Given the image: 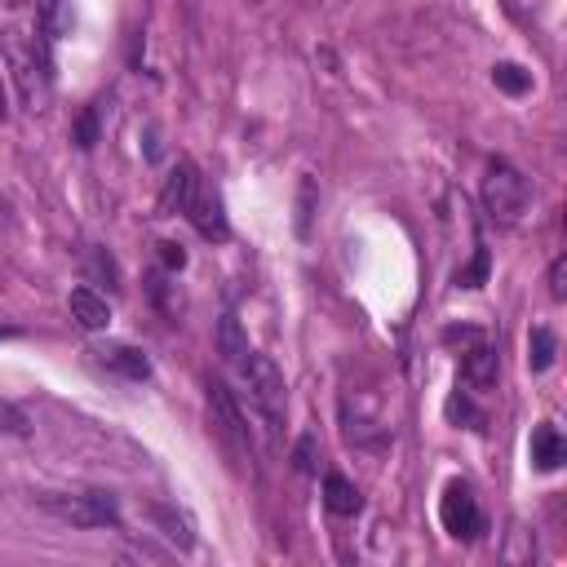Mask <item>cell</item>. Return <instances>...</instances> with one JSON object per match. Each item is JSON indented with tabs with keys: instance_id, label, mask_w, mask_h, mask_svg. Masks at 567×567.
I'll use <instances>...</instances> for the list:
<instances>
[{
	"instance_id": "6da1fadb",
	"label": "cell",
	"mask_w": 567,
	"mask_h": 567,
	"mask_svg": "<svg viewBox=\"0 0 567 567\" xmlns=\"http://www.w3.org/2000/svg\"><path fill=\"white\" fill-rule=\"evenodd\" d=\"M527 199H532L527 177L514 164L492 159L487 173H483V208H487V217L492 221H518L523 208H527Z\"/></svg>"
},
{
	"instance_id": "7a4b0ae2",
	"label": "cell",
	"mask_w": 567,
	"mask_h": 567,
	"mask_svg": "<svg viewBox=\"0 0 567 567\" xmlns=\"http://www.w3.org/2000/svg\"><path fill=\"white\" fill-rule=\"evenodd\" d=\"M40 509H49L53 518H62L71 527H115L120 523L111 492H80V496L49 492V496H40Z\"/></svg>"
},
{
	"instance_id": "3957f363",
	"label": "cell",
	"mask_w": 567,
	"mask_h": 567,
	"mask_svg": "<svg viewBox=\"0 0 567 567\" xmlns=\"http://www.w3.org/2000/svg\"><path fill=\"white\" fill-rule=\"evenodd\" d=\"M244 381H248V394H252V403L261 408V416L266 421H284V408H288V385H284V372L275 368V359L270 354H261V350H248V359H244Z\"/></svg>"
},
{
	"instance_id": "277c9868",
	"label": "cell",
	"mask_w": 567,
	"mask_h": 567,
	"mask_svg": "<svg viewBox=\"0 0 567 567\" xmlns=\"http://www.w3.org/2000/svg\"><path fill=\"white\" fill-rule=\"evenodd\" d=\"M208 412H213V430L221 434V443H226L235 456H248V452H252L248 421H244L235 394L226 390V381H208Z\"/></svg>"
},
{
	"instance_id": "5b68a950",
	"label": "cell",
	"mask_w": 567,
	"mask_h": 567,
	"mask_svg": "<svg viewBox=\"0 0 567 567\" xmlns=\"http://www.w3.org/2000/svg\"><path fill=\"white\" fill-rule=\"evenodd\" d=\"M439 523L456 540H474L483 532V509H478V501H474V492L465 483H447L443 487V496H439Z\"/></svg>"
},
{
	"instance_id": "8992f818",
	"label": "cell",
	"mask_w": 567,
	"mask_h": 567,
	"mask_svg": "<svg viewBox=\"0 0 567 567\" xmlns=\"http://www.w3.org/2000/svg\"><path fill=\"white\" fill-rule=\"evenodd\" d=\"M93 354H97V363H102V368L120 372L124 381H146V377H151V359H146L137 346H124V341H106V346H97Z\"/></svg>"
},
{
	"instance_id": "52a82bcc",
	"label": "cell",
	"mask_w": 567,
	"mask_h": 567,
	"mask_svg": "<svg viewBox=\"0 0 567 567\" xmlns=\"http://www.w3.org/2000/svg\"><path fill=\"white\" fill-rule=\"evenodd\" d=\"M496 372H501L496 350H492L487 341H474V346L465 350V359H461V381H465L474 394H487V390L496 385Z\"/></svg>"
},
{
	"instance_id": "ba28073f",
	"label": "cell",
	"mask_w": 567,
	"mask_h": 567,
	"mask_svg": "<svg viewBox=\"0 0 567 567\" xmlns=\"http://www.w3.org/2000/svg\"><path fill=\"white\" fill-rule=\"evenodd\" d=\"M204 239H226V217H221V199L217 195H208L204 186L195 190V199L186 204V213H182Z\"/></svg>"
},
{
	"instance_id": "9c48e42d",
	"label": "cell",
	"mask_w": 567,
	"mask_h": 567,
	"mask_svg": "<svg viewBox=\"0 0 567 567\" xmlns=\"http://www.w3.org/2000/svg\"><path fill=\"white\" fill-rule=\"evenodd\" d=\"M195 190H199V173H195V164H177L168 177H164V190H159V208L164 213H186V204L195 199Z\"/></svg>"
},
{
	"instance_id": "30bf717a",
	"label": "cell",
	"mask_w": 567,
	"mask_h": 567,
	"mask_svg": "<svg viewBox=\"0 0 567 567\" xmlns=\"http://www.w3.org/2000/svg\"><path fill=\"white\" fill-rule=\"evenodd\" d=\"M66 306H71V319L84 328V332H102L106 323H111V306H106V297H97L93 288H71V297H66Z\"/></svg>"
},
{
	"instance_id": "8fae6325",
	"label": "cell",
	"mask_w": 567,
	"mask_h": 567,
	"mask_svg": "<svg viewBox=\"0 0 567 567\" xmlns=\"http://www.w3.org/2000/svg\"><path fill=\"white\" fill-rule=\"evenodd\" d=\"M563 456H567V443H563L558 425H549V421H545V425H536V430H532V465L549 474V470H558V465H563Z\"/></svg>"
},
{
	"instance_id": "7c38bea8",
	"label": "cell",
	"mask_w": 567,
	"mask_h": 567,
	"mask_svg": "<svg viewBox=\"0 0 567 567\" xmlns=\"http://www.w3.org/2000/svg\"><path fill=\"white\" fill-rule=\"evenodd\" d=\"M4 53H9V66H13V80H18L22 102H35V84H31V66H35V58H31L27 44L18 40V31H4Z\"/></svg>"
},
{
	"instance_id": "4fadbf2b",
	"label": "cell",
	"mask_w": 567,
	"mask_h": 567,
	"mask_svg": "<svg viewBox=\"0 0 567 567\" xmlns=\"http://www.w3.org/2000/svg\"><path fill=\"white\" fill-rule=\"evenodd\" d=\"M248 337H244V328H239V319L235 315H221L217 319V354L226 359V363H235V368H244V359H248Z\"/></svg>"
},
{
	"instance_id": "5bb4252c",
	"label": "cell",
	"mask_w": 567,
	"mask_h": 567,
	"mask_svg": "<svg viewBox=\"0 0 567 567\" xmlns=\"http://www.w3.org/2000/svg\"><path fill=\"white\" fill-rule=\"evenodd\" d=\"M323 505H328L332 514L350 518V514H359L363 496H359V487H354L346 474H328V478H323Z\"/></svg>"
},
{
	"instance_id": "9a60e30c",
	"label": "cell",
	"mask_w": 567,
	"mask_h": 567,
	"mask_svg": "<svg viewBox=\"0 0 567 567\" xmlns=\"http://www.w3.org/2000/svg\"><path fill=\"white\" fill-rule=\"evenodd\" d=\"M554 359H558V337H554L545 323H536V328L527 332V368H532V372H549Z\"/></svg>"
},
{
	"instance_id": "2e32d148",
	"label": "cell",
	"mask_w": 567,
	"mask_h": 567,
	"mask_svg": "<svg viewBox=\"0 0 567 567\" xmlns=\"http://www.w3.org/2000/svg\"><path fill=\"white\" fill-rule=\"evenodd\" d=\"M151 518L164 527V536H168L177 549H190V545H195V532H190V523H186L182 514H173L168 505H151Z\"/></svg>"
},
{
	"instance_id": "e0dca14e",
	"label": "cell",
	"mask_w": 567,
	"mask_h": 567,
	"mask_svg": "<svg viewBox=\"0 0 567 567\" xmlns=\"http://www.w3.org/2000/svg\"><path fill=\"white\" fill-rule=\"evenodd\" d=\"M492 84H496L501 93H509V97H523V93L532 89V71H523L518 62H496V66H492Z\"/></svg>"
},
{
	"instance_id": "ac0fdd59",
	"label": "cell",
	"mask_w": 567,
	"mask_h": 567,
	"mask_svg": "<svg viewBox=\"0 0 567 567\" xmlns=\"http://www.w3.org/2000/svg\"><path fill=\"white\" fill-rule=\"evenodd\" d=\"M292 465H297L301 474H315V470H319V443H315V434H301V439H297Z\"/></svg>"
},
{
	"instance_id": "d6986e66",
	"label": "cell",
	"mask_w": 567,
	"mask_h": 567,
	"mask_svg": "<svg viewBox=\"0 0 567 567\" xmlns=\"http://www.w3.org/2000/svg\"><path fill=\"white\" fill-rule=\"evenodd\" d=\"M549 297H554V301L567 297V257H554V261H549Z\"/></svg>"
},
{
	"instance_id": "ffe728a7",
	"label": "cell",
	"mask_w": 567,
	"mask_h": 567,
	"mask_svg": "<svg viewBox=\"0 0 567 567\" xmlns=\"http://www.w3.org/2000/svg\"><path fill=\"white\" fill-rule=\"evenodd\" d=\"M40 31L44 35L58 31V0H40Z\"/></svg>"
},
{
	"instance_id": "44dd1931",
	"label": "cell",
	"mask_w": 567,
	"mask_h": 567,
	"mask_svg": "<svg viewBox=\"0 0 567 567\" xmlns=\"http://www.w3.org/2000/svg\"><path fill=\"white\" fill-rule=\"evenodd\" d=\"M93 137H97V111L89 106V115L80 120V146H93Z\"/></svg>"
},
{
	"instance_id": "7402d4cb",
	"label": "cell",
	"mask_w": 567,
	"mask_h": 567,
	"mask_svg": "<svg viewBox=\"0 0 567 567\" xmlns=\"http://www.w3.org/2000/svg\"><path fill=\"white\" fill-rule=\"evenodd\" d=\"M159 257H164L168 270H182V266H186V252H182L177 244H159Z\"/></svg>"
},
{
	"instance_id": "603a6c76",
	"label": "cell",
	"mask_w": 567,
	"mask_h": 567,
	"mask_svg": "<svg viewBox=\"0 0 567 567\" xmlns=\"http://www.w3.org/2000/svg\"><path fill=\"white\" fill-rule=\"evenodd\" d=\"M443 341H465V346H474V341H483V328H447Z\"/></svg>"
},
{
	"instance_id": "cb8c5ba5",
	"label": "cell",
	"mask_w": 567,
	"mask_h": 567,
	"mask_svg": "<svg viewBox=\"0 0 567 567\" xmlns=\"http://www.w3.org/2000/svg\"><path fill=\"white\" fill-rule=\"evenodd\" d=\"M93 270H102V275H106V279H111V284H120V270H115V261H111V257H106V252H102V248H97V252H93Z\"/></svg>"
},
{
	"instance_id": "d4e9b609",
	"label": "cell",
	"mask_w": 567,
	"mask_h": 567,
	"mask_svg": "<svg viewBox=\"0 0 567 567\" xmlns=\"http://www.w3.org/2000/svg\"><path fill=\"white\" fill-rule=\"evenodd\" d=\"M0 421H9V425H0V430H9V434H27V425H22V416H18L13 408H0Z\"/></svg>"
},
{
	"instance_id": "484cf974",
	"label": "cell",
	"mask_w": 567,
	"mask_h": 567,
	"mask_svg": "<svg viewBox=\"0 0 567 567\" xmlns=\"http://www.w3.org/2000/svg\"><path fill=\"white\" fill-rule=\"evenodd\" d=\"M4 111H9V97H4V75H0V120H4Z\"/></svg>"
}]
</instances>
